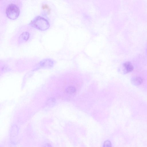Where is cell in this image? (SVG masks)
I'll return each instance as SVG.
<instances>
[{
  "label": "cell",
  "mask_w": 147,
  "mask_h": 147,
  "mask_svg": "<svg viewBox=\"0 0 147 147\" xmlns=\"http://www.w3.org/2000/svg\"><path fill=\"white\" fill-rule=\"evenodd\" d=\"M6 13L7 17L12 19H15L19 16L20 10L18 7L14 4L9 5L7 7Z\"/></svg>",
  "instance_id": "cell-1"
},
{
  "label": "cell",
  "mask_w": 147,
  "mask_h": 147,
  "mask_svg": "<svg viewBox=\"0 0 147 147\" xmlns=\"http://www.w3.org/2000/svg\"><path fill=\"white\" fill-rule=\"evenodd\" d=\"M32 23L35 27L42 30H47L49 26L47 20L40 17L36 18L32 21Z\"/></svg>",
  "instance_id": "cell-2"
},
{
  "label": "cell",
  "mask_w": 147,
  "mask_h": 147,
  "mask_svg": "<svg viewBox=\"0 0 147 147\" xmlns=\"http://www.w3.org/2000/svg\"><path fill=\"white\" fill-rule=\"evenodd\" d=\"M124 68V72L125 73L130 72L132 71L134 67L131 63L129 62H125L123 65Z\"/></svg>",
  "instance_id": "cell-3"
},
{
  "label": "cell",
  "mask_w": 147,
  "mask_h": 147,
  "mask_svg": "<svg viewBox=\"0 0 147 147\" xmlns=\"http://www.w3.org/2000/svg\"><path fill=\"white\" fill-rule=\"evenodd\" d=\"M131 81L133 85L136 86H138L142 83L143 82V79L140 77H134L132 78Z\"/></svg>",
  "instance_id": "cell-4"
},
{
  "label": "cell",
  "mask_w": 147,
  "mask_h": 147,
  "mask_svg": "<svg viewBox=\"0 0 147 147\" xmlns=\"http://www.w3.org/2000/svg\"><path fill=\"white\" fill-rule=\"evenodd\" d=\"M53 62L50 60H46L42 62L41 66L44 67H51L53 65Z\"/></svg>",
  "instance_id": "cell-5"
},
{
  "label": "cell",
  "mask_w": 147,
  "mask_h": 147,
  "mask_svg": "<svg viewBox=\"0 0 147 147\" xmlns=\"http://www.w3.org/2000/svg\"><path fill=\"white\" fill-rule=\"evenodd\" d=\"M66 91L67 93L72 94L76 92V89L74 87L69 86L66 89Z\"/></svg>",
  "instance_id": "cell-6"
},
{
  "label": "cell",
  "mask_w": 147,
  "mask_h": 147,
  "mask_svg": "<svg viewBox=\"0 0 147 147\" xmlns=\"http://www.w3.org/2000/svg\"><path fill=\"white\" fill-rule=\"evenodd\" d=\"M29 37V34L27 32L23 33L20 37V39L26 41L28 40Z\"/></svg>",
  "instance_id": "cell-7"
},
{
  "label": "cell",
  "mask_w": 147,
  "mask_h": 147,
  "mask_svg": "<svg viewBox=\"0 0 147 147\" xmlns=\"http://www.w3.org/2000/svg\"><path fill=\"white\" fill-rule=\"evenodd\" d=\"M103 147H111V142L108 140L105 141L104 143Z\"/></svg>",
  "instance_id": "cell-8"
},
{
  "label": "cell",
  "mask_w": 147,
  "mask_h": 147,
  "mask_svg": "<svg viewBox=\"0 0 147 147\" xmlns=\"http://www.w3.org/2000/svg\"><path fill=\"white\" fill-rule=\"evenodd\" d=\"M45 147H52V146L50 144H47L46 145Z\"/></svg>",
  "instance_id": "cell-9"
}]
</instances>
